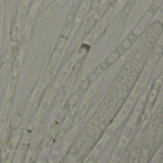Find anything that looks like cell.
<instances>
[{"mask_svg": "<svg viewBox=\"0 0 163 163\" xmlns=\"http://www.w3.org/2000/svg\"><path fill=\"white\" fill-rule=\"evenodd\" d=\"M134 2H129L126 1L125 5H124L122 12H121L119 18H118V21L117 23V26L114 30V32H113V36L111 39V43H110V46L112 47H117L118 44H119L120 38L122 36L124 29H125L126 23L128 21V18L130 16V13H131L133 8L135 6Z\"/></svg>", "mask_w": 163, "mask_h": 163, "instance_id": "obj_1", "label": "cell"}, {"mask_svg": "<svg viewBox=\"0 0 163 163\" xmlns=\"http://www.w3.org/2000/svg\"><path fill=\"white\" fill-rule=\"evenodd\" d=\"M154 15L152 13L149 12L148 10L145 11V13H143L142 16L140 17V19L137 21V23L135 24V26L131 30V32H129V35L137 41V39L143 34V32H145V30L147 29V27L149 26L150 22L152 21V19L154 17Z\"/></svg>", "mask_w": 163, "mask_h": 163, "instance_id": "obj_3", "label": "cell"}, {"mask_svg": "<svg viewBox=\"0 0 163 163\" xmlns=\"http://www.w3.org/2000/svg\"><path fill=\"white\" fill-rule=\"evenodd\" d=\"M16 15H17V0H11V22H12V36L16 37Z\"/></svg>", "mask_w": 163, "mask_h": 163, "instance_id": "obj_4", "label": "cell"}, {"mask_svg": "<svg viewBox=\"0 0 163 163\" xmlns=\"http://www.w3.org/2000/svg\"><path fill=\"white\" fill-rule=\"evenodd\" d=\"M43 3V0H34V4L31 8V11H30V13H29V20L31 22L32 19L35 17V15H36L37 11L39 10V8L41 6V4Z\"/></svg>", "mask_w": 163, "mask_h": 163, "instance_id": "obj_5", "label": "cell"}, {"mask_svg": "<svg viewBox=\"0 0 163 163\" xmlns=\"http://www.w3.org/2000/svg\"><path fill=\"white\" fill-rule=\"evenodd\" d=\"M162 1H163V0H162Z\"/></svg>", "mask_w": 163, "mask_h": 163, "instance_id": "obj_6", "label": "cell"}, {"mask_svg": "<svg viewBox=\"0 0 163 163\" xmlns=\"http://www.w3.org/2000/svg\"><path fill=\"white\" fill-rule=\"evenodd\" d=\"M68 0H56V1L44 12L42 15H40V17L34 22V24L32 25V35L36 34L41 29L45 26V24H47L48 22L51 20V18L54 16L61 8L66 4Z\"/></svg>", "mask_w": 163, "mask_h": 163, "instance_id": "obj_2", "label": "cell"}]
</instances>
